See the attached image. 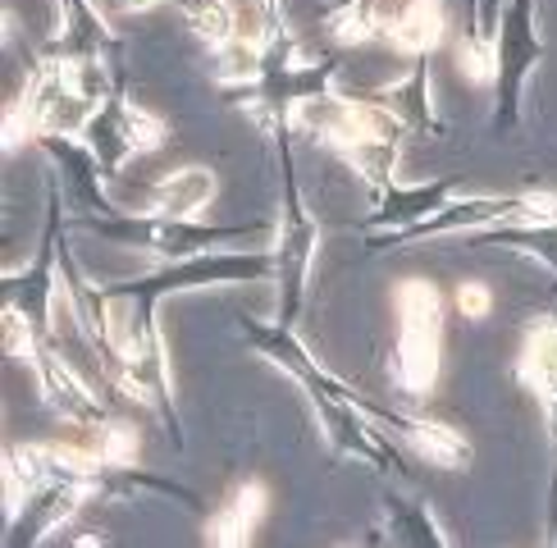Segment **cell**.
Masks as SVG:
<instances>
[{"instance_id": "ba28073f", "label": "cell", "mask_w": 557, "mask_h": 548, "mask_svg": "<svg viewBox=\"0 0 557 548\" xmlns=\"http://www.w3.org/2000/svg\"><path fill=\"white\" fill-rule=\"evenodd\" d=\"M137 457V429L133 425H110L101 434V462H114V466H128Z\"/></svg>"}, {"instance_id": "5b68a950", "label": "cell", "mask_w": 557, "mask_h": 548, "mask_svg": "<svg viewBox=\"0 0 557 548\" xmlns=\"http://www.w3.org/2000/svg\"><path fill=\"white\" fill-rule=\"evenodd\" d=\"M388 128V120L380 110H366V105H334L324 114V137H334L343 147H361V142H380Z\"/></svg>"}, {"instance_id": "3957f363", "label": "cell", "mask_w": 557, "mask_h": 548, "mask_svg": "<svg viewBox=\"0 0 557 548\" xmlns=\"http://www.w3.org/2000/svg\"><path fill=\"white\" fill-rule=\"evenodd\" d=\"M261 516H265V485H243L234 494V502H228V508L211 521L206 539H211V544H251Z\"/></svg>"}, {"instance_id": "8992f818", "label": "cell", "mask_w": 557, "mask_h": 548, "mask_svg": "<svg viewBox=\"0 0 557 548\" xmlns=\"http://www.w3.org/2000/svg\"><path fill=\"white\" fill-rule=\"evenodd\" d=\"M411 444L421 448V457H430V462H438V466H461L471 457L467 439H461L453 425H438V421H416Z\"/></svg>"}, {"instance_id": "9c48e42d", "label": "cell", "mask_w": 557, "mask_h": 548, "mask_svg": "<svg viewBox=\"0 0 557 548\" xmlns=\"http://www.w3.org/2000/svg\"><path fill=\"white\" fill-rule=\"evenodd\" d=\"M512 224H530V228L557 224V192H530L512 211Z\"/></svg>"}, {"instance_id": "30bf717a", "label": "cell", "mask_w": 557, "mask_h": 548, "mask_svg": "<svg viewBox=\"0 0 557 548\" xmlns=\"http://www.w3.org/2000/svg\"><path fill=\"white\" fill-rule=\"evenodd\" d=\"M370 33V10H361V5H352V10H343L338 18H334V37L338 41H347V46H357V41H366Z\"/></svg>"}, {"instance_id": "7a4b0ae2", "label": "cell", "mask_w": 557, "mask_h": 548, "mask_svg": "<svg viewBox=\"0 0 557 548\" xmlns=\"http://www.w3.org/2000/svg\"><path fill=\"white\" fill-rule=\"evenodd\" d=\"M521 379L535 398L557 402V325H535L521 348Z\"/></svg>"}, {"instance_id": "8fae6325", "label": "cell", "mask_w": 557, "mask_h": 548, "mask_svg": "<svg viewBox=\"0 0 557 548\" xmlns=\"http://www.w3.org/2000/svg\"><path fill=\"white\" fill-rule=\"evenodd\" d=\"M457 302H461V311H467V315L484 320V315H490V302H494V297H490V288H484V284H461Z\"/></svg>"}, {"instance_id": "6da1fadb", "label": "cell", "mask_w": 557, "mask_h": 548, "mask_svg": "<svg viewBox=\"0 0 557 548\" xmlns=\"http://www.w3.org/2000/svg\"><path fill=\"white\" fill-rule=\"evenodd\" d=\"M393 302H398V379L407 394H430L438 379V342H444L438 288L430 279H403Z\"/></svg>"}, {"instance_id": "52a82bcc", "label": "cell", "mask_w": 557, "mask_h": 548, "mask_svg": "<svg viewBox=\"0 0 557 548\" xmlns=\"http://www.w3.org/2000/svg\"><path fill=\"white\" fill-rule=\"evenodd\" d=\"M457 68H461V78H471V83H494L498 78V55H494V46L490 41H480V46H461V55H457Z\"/></svg>"}, {"instance_id": "277c9868", "label": "cell", "mask_w": 557, "mask_h": 548, "mask_svg": "<svg viewBox=\"0 0 557 548\" xmlns=\"http://www.w3.org/2000/svg\"><path fill=\"white\" fill-rule=\"evenodd\" d=\"M448 33V14L438 0H411V5L398 14V23L388 28V37L403 46V51H434Z\"/></svg>"}]
</instances>
